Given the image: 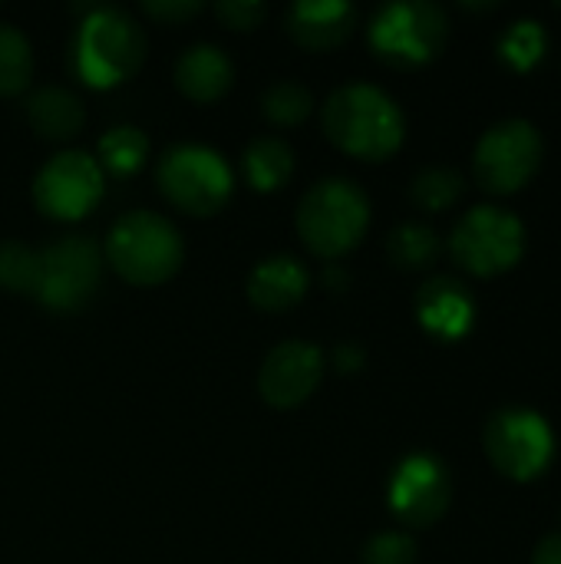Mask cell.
Segmentation results:
<instances>
[{"label": "cell", "mask_w": 561, "mask_h": 564, "mask_svg": "<svg viewBox=\"0 0 561 564\" xmlns=\"http://www.w3.org/2000/svg\"><path fill=\"white\" fill-rule=\"evenodd\" d=\"M311 291V274L294 254H268L248 274V301L265 314H284L298 307Z\"/></svg>", "instance_id": "2e32d148"}, {"label": "cell", "mask_w": 561, "mask_h": 564, "mask_svg": "<svg viewBox=\"0 0 561 564\" xmlns=\"http://www.w3.org/2000/svg\"><path fill=\"white\" fill-rule=\"evenodd\" d=\"M294 228L311 254L324 261H337L367 238L370 198L354 178L344 175L321 178L304 192Z\"/></svg>", "instance_id": "3957f363"}, {"label": "cell", "mask_w": 561, "mask_h": 564, "mask_svg": "<svg viewBox=\"0 0 561 564\" xmlns=\"http://www.w3.org/2000/svg\"><path fill=\"white\" fill-rule=\"evenodd\" d=\"M546 155L542 132L529 119H506L483 132L473 152L476 185L489 195H516L522 192Z\"/></svg>", "instance_id": "9c48e42d"}, {"label": "cell", "mask_w": 561, "mask_h": 564, "mask_svg": "<svg viewBox=\"0 0 561 564\" xmlns=\"http://www.w3.org/2000/svg\"><path fill=\"white\" fill-rule=\"evenodd\" d=\"M106 188V175L99 162L86 152L66 149L56 152L33 178V205L53 221H79L86 218Z\"/></svg>", "instance_id": "8fae6325"}, {"label": "cell", "mask_w": 561, "mask_h": 564, "mask_svg": "<svg viewBox=\"0 0 561 564\" xmlns=\"http://www.w3.org/2000/svg\"><path fill=\"white\" fill-rule=\"evenodd\" d=\"M357 26V7L347 0H301L284 10L288 36L311 53H331L350 40Z\"/></svg>", "instance_id": "9a60e30c"}, {"label": "cell", "mask_w": 561, "mask_h": 564, "mask_svg": "<svg viewBox=\"0 0 561 564\" xmlns=\"http://www.w3.org/2000/svg\"><path fill=\"white\" fill-rule=\"evenodd\" d=\"M466 192V182L456 169H446V165H433V169H423L413 175L410 182V198L417 208L423 212H446L453 208Z\"/></svg>", "instance_id": "cb8c5ba5"}, {"label": "cell", "mask_w": 561, "mask_h": 564, "mask_svg": "<svg viewBox=\"0 0 561 564\" xmlns=\"http://www.w3.org/2000/svg\"><path fill=\"white\" fill-rule=\"evenodd\" d=\"M387 502L393 519L407 529L436 525L453 502V479L446 463L433 453H410L390 476Z\"/></svg>", "instance_id": "7c38bea8"}, {"label": "cell", "mask_w": 561, "mask_h": 564, "mask_svg": "<svg viewBox=\"0 0 561 564\" xmlns=\"http://www.w3.org/2000/svg\"><path fill=\"white\" fill-rule=\"evenodd\" d=\"M36 288H40V251L20 241H3L0 245V291L17 294V297H36Z\"/></svg>", "instance_id": "d4e9b609"}, {"label": "cell", "mask_w": 561, "mask_h": 564, "mask_svg": "<svg viewBox=\"0 0 561 564\" xmlns=\"http://www.w3.org/2000/svg\"><path fill=\"white\" fill-rule=\"evenodd\" d=\"M23 109H26V119L36 129V135L50 139V142H69L86 126L83 99L76 93L63 89V86H40V89H33L26 96Z\"/></svg>", "instance_id": "ac0fdd59"}, {"label": "cell", "mask_w": 561, "mask_h": 564, "mask_svg": "<svg viewBox=\"0 0 561 564\" xmlns=\"http://www.w3.org/2000/svg\"><path fill=\"white\" fill-rule=\"evenodd\" d=\"M466 10H496L499 3H463Z\"/></svg>", "instance_id": "d6a6232c"}, {"label": "cell", "mask_w": 561, "mask_h": 564, "mask_svg": "<svg viewBox=\"0 0 561 564\" xmlns=\"http://www.w3.org/2000/svg\"><path fill=\"white\" fill-rule=\"evenodd\" d=\"M155 185L162 198L192 218L218 215L231 192H235V172L228 159L202 142H179L162 152L155 165Z\"/></svg>", "instance_id": "8992f818"}, {"label": "cell", "mask_w": 561, "mask_h": 564, "mask_svg": "<svg viewBox=\"0 0 561 564\" xmlns=\"http://www.w3.org/2000/svg\"><path fill=\"white\" fill-rule=\"evenodd\" d=\"M453 261L473 278H499L526 254V225L499 205H476L450 235Z\"/></svg>", "instance_id": "52a82bcc"}, {"label": "cell", "mask_w": 561, "mask_h": 564, "mask_svg": "<svg viewBox=\"0 0 561 564\" xmlns=\"http://www.w3.org/2000/svg\"><path fill=\"white\" fill-rule=\"evenodd\" d=\"M360 564H417V542L407 532H380L360 549Z\"/></svg>", "instance_id": "4316f807"}, {"label": "cell", "mask_w": 561, "mask_h": 564, "mask_svg": "<svg viewBox=\"0 0 561 564\" xmlns=\"http://www.w3.org/2000/svg\"><path fill=\"white\" fill-rule=\"evenodd\" d=\"M450 40V17L430 0L384 3L367 23L374 56L393 69H420L433 63Z\"/></svg>", "instance_id": "5b68a950"}, {"label": "cell", "mask_w": 561, "mask_h": 564, "mask_svg": "<svg viewBox=\"0 0 561 564\" xmlns=\"http://www.w3.org/2000/svg\"><path fill=\"white\" fill-rule=\"evenodd\" d=\"M241 172L255 192H281L294 175V149L278 135H258L241 155Z\"/></svg>", "instance_id": "d6986e66"}, {"label": "cell", "mask_w": 561, "mask_h": 564, "mask_svg": "<svg viewBox=\"0 0 561 564\" xmlns=\"http://www.w3.org/2000/svg\"><path fill=\"white\" fill-rule=\"evenodd\" d=\"M324 281H327V288H331V291H344V288L350 284V274H347V271H341L337 264H331V268H327V274H324Z\"/></svg>", "instance_id": "1f68e13d"}, {"label": "cell", "mask_w": 561, "mask_h": 564, "mask_svg": "<svg viewBox=\"0 0 561 564\" xmlns=\"http://www.w3.org/2000/svg\"><path fill=\"white\" fill-rule=\"evenodd\" d=\"M83 23L69 43V66L89 89H112L132 79L145 63L142 26L112 3H83Z\"/></svg>", "instance_id": "7a4b0ae2"}, {"label": "cell", "mask_w": 561, "mask_h": 564, "mask_svg": "<svg viewBox=\"0 0 561 564\" xmlns=\"http://www.w3.org/2000/svg\"><path fill=\"white\" fill-rule=\"evenodd\" d=\"M387 258L400 271H423L440 258V235L423 221H403L387 235Z\"/></svg>", "instance_id": "44dd1931"}, {"label": "cell", "mask_w": 561, "mask_h": 564, "mask_svg": "<svg viewBox=\"0 0 561 564\" xmlns=\"http://www.w3.org/2000/svg\"><path fill=\"white\" fill-rule=\"evenodd\" d=\"M496 50H499V59L516 69V73H529L542 63L546 50H549V36L542 30L539 20H516L509 23L499 40H496Z\"/></svg>", "instance_id": "7402d4cb"}, {"label": "cell", "mask_w": 561, "mask_h": 564, "mask_svg": "<svg viewBox=\"0 0 561 564\" xmlns=\"http://www.w3.org/2000/svg\"><path fill=\"white\" fill-rule=\"evenodd\" d=\"M261 112L274 126H301L314 112V96L304 83L298 79H281L265 89L261 96Z\"/></svg>", "instance_id": "484cf974"}, {"label": "cell", "mask_w": 561, "mask_h": 564, "mask_svg": "<svg viewBox=\"0 0 561 564\" xmlns=\"http://www.w3.org/2000/svg\"><path fill=\"white\" fill-rule=\"evenodd\" d=\"M215 17L228 26V30H241V33H251L265 23L268 17V3L261 0H225V3H215Z\"/></svg>", "instance_id": "83f0119b"}, {"label": "cell", "mask_w": 561, "mask_h": 564, "mask_svg": "<svg viewBox=\"0 0 561 564\" xmlns=\"http://www.w3.org/2000/svg\"><path fill=\"white\" fill-rule=\"evenodd\" d=\"M324 354L308 340H281L258 370V393L274 410L304 406L324 380Z\"/></svg>", "instance_id": "4fadbf2b"}, {"label": "cell", "mask_w": 561, "mask_h": 564, "mask_svg": "<svg viewBox=\"0 0 561 564\" xmlns=\"http://www.w3.org/2000/svg\"><path fill=\"white\" fill-rule=\"evenodd\" d=\"M103 248L89 235H63L40 251L36 301L53 314H73L86 307L103 281Z\"/></svg>", "instance_id": "30bf717a"}, {"label": "cell", "mask_w": 561, "mask_h": 564, "mask_svg": "<svg viewBox=\"0 0 561 564\" xmlns=\"http://www.w3.org/2000/svg\"><path fill=\"white\" fill-rule=\"evenodd\" d=\"M559 10H561V3H559Z\"/></svg>", "instance_id": "836d02e7"}, {"label": "cell", "mask_w": 561, "mask_h": 564, "mask_svg": "<svg viewBox=\"0 0 561 564\" xmlns=\"http://www.w3.org/2000/svg\"><path fill=\"white\" fill-rule=\"evenodd\" d=\"M532 564H561V532L546 535L536 552H532Z\"/></svg>", "instance_id": "4dcf8cb0"}, {"label": "cell", "mask_w": 561, "mask_h": 564, "mask_svg": "<svg viewBox=\"0 0 561 564\" xmlns=\"http://www.w3.org/2000/svg\"><path fill=\"white\" fill-rule=\"evenodd\" d=\"M235 83V63L215 43H195L175 59V86L192 102H218Z\"/></svg>", "instance_id": "e0dca14e"}, {"label": "cell", "mask_w": 561, "mask_h": 564, "mask_svg": "<svg viewBox=\"0 0 561 564\" xmlns=\"http://www.w3.org/2000/svg\"><path fill=\"white\" fill-rule=\"evenodd\" d=\"M205 10L202 0H145L142 13H149L152 20L165 23V26H182L188 20H195Z\"/></svg>", "instance_id": "f1b7e54d"}, {"label": "cell", "mask_w": 561, "mask_h": 564, "mask_svg": "<svg viewBox=\"0 0 561 564\" xmlns=\"http://www.w3.org/2000/svg\"><path fill=\"white\" fill-rule=\"evenodd\" d=\"M364 364H367V354L357 340H341L334 347V367L341 373H357V370H364Z\"/></svg>", "instance_id": "f546056e"}, {"label": "cell", "mask_w": 561, "mask_h": 564, "mask_svg": "<svg viewBox=\"0 0 561 564\" xmlns=\"http://www.w3.org/2000/svg\"><path fill=\"white\" fill-rule=\"evenodd\" d=\"M324 135L360 162H384L400 152L407 139L403 109L390 93L370 83H347L334 89L321 109Z\"/></svg>", "instance_id": "6da1fadb"}, {"label": "cell", "mask_w": 561, "mask_h": 564, "mask_svg": "<svg viewBox=\"0 0 561 564\" xmlns=\"http://www.w3.org/2000/svg\"><path fill=\"white\" fill-rule=\"evenodd\" d=\"M413 307H417L420 327L430 337L443 340V344L463 340L476 324V297H473V291L460 278H450V274L430 278L417 291Z\"/></svg>", "instance_id": "5bb4252c"}, {"label": "cell", "mask_w": 561, "mask_h": 564, "mask_svg": "<svg viewBox=\"0 0 561 564\" xmlns=\"http://www.w3.org/2000/svg\"><path fill=\"white\" fill-rule=\"evenodd\" d=\"M96 162L103 169V175H136L145 159H149V135L139 126H112L103 132L99 145H96Z\"/></svg>", "instance_id": "ffe728a7"}, {"label": "cell", "mask_w": 561, "mask_h": 564, "mask_svg": "<svg viewBox=\"0 0 561 564\" xmlns=\"http://www.w3.org/2000/svg\"><path fill=\"white\" fill-rule=\"evenodd\" d=\"M33 79V46L13 23H0V96H20Z\"/></svg>", "instance_id": "603a6c76"}, {"label": "cell", "mask_w": 561, "mask_h": 564, "mask_svg": "<svg viewBox=\"0 0 561 564\" xmlns=\"http://www.w3.org/2000/svg\"><path fill=\"white\" fill-rule=\"evenodd\" d=\"M483 446L499 476L513 482L539 479L555 459V433L549 420L529 406H506L489 416Z\"/></svg>", "instance_id": "ba28073f"}, {"label": "cell", "mask_w": 561, "mask_h": 564, "mask_svg": "<svg viewBox=\"0 0 561 564\" xmlns=\"http://www.w3.org/2000/svg\"><path fill=\"white\" fill-rule=\"evenodd\" d=\"M103 254L126 284L159 288L182 271L185 241L169 218L149 208H136L116 218Z\"/></svg>", "instance_id": "277c9868"}]
</instances>
